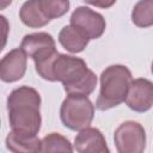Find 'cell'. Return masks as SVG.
Wrapping results in <instances>:
<instances>
[{
	"label": "cell",
	"mask_w": 153,
	"mask_h": 153,
	"mask_svg": "<svg viewBox=\"0 0 153 153\" xmlns=\"http://www.w3.org/2000/svg\"><path fill=\"white\" fill-rule=\"evenodd\" d=\"M11 2H12V0H0V11L8 7L11 5Z\"/></svg>",
	"instance_id": "obj_19"
},
{
	"label": "cell",
	"mask_w": 153,
	"mask_h": 153,
	"mask_svg": "<svg viewBox=\"0 0 153 153\" xmlns=\"http://www.w3.org/2000/svg\"><path fill=\"white\" fill-rule=\"evenodd\" d=\"M71 25L80 30L88 39L99 38L106 27L104 17L86 6H79L73 11Z\"/></svg>",
	"instance_id": "obj_7"
},
{
	"label": "cell",
	"mask_w": 153,
	"mask_h": 153,
	"mask_svg": "<svg viewBox=\"0 0 153 153\" xmlns=\"http://www.w3.org/2000/svg\"><path fill=\"white\" fill-rule=\"evenodd\" d=\"M114 141L120 153H141L146 147V131L139 122L127 121L115 130Z\"/></svg>",
	"instance_id": "obj_6"
},
{
	"label": "cell",
	"mask_w": 153,
	"mask_h": 153,
	"mask_svg": "<svg viewBox=\"0 0 153 153\" xmlns=\"http://www.w3.org/2000/svg\"><path fill=\"white\" fill-rule=\"evenodd\" d=\"M19 18L24 25L32 29L42 27L50 22L43 14L38 0H26L19 10Z\"/></svg>",
	"instance_id": "obj_13"
},
{
	"label": "cell",
	"mask_w": 153,
	"mask_h": 153,
	"mask_svg": "<svg viewBox=\"0 0 153 153\" xmlns=\"http://www.w3.org/2000/svg\"><path fill=\"white\" fill-rule=\"evenodd\" d=\"M88 38L76 27L72 25H66L59 33L60 44L71 53H81L88 44Z\"/></svg>",
	"instance_id": "obj_12"
},
{
	"label": "cell",
	"mask_w": 153,
	"mask_h": 153,
	"mask_svg": "<svg viewBox=\"0 0 153 153\" xmlns=\"http://www.w3.org/2000/svg\"><path fill=\"white\" fill-rule=\"evenodd\" d=\"M131 22L139 27H149L153 24V0H140L131 11Z\"/></svg>",
	"instance_id": "obj_14"
},
{
	"label": "cell",
	"mask_w": 153,
	"mask_h": 153,
	"mask_svg": "<svg viewBox=\"0 0 153 153\" xmlns=\"http://www.w3.org/2000/svg\"><path fill=\"white\" fill-rule=\"evenodd\" d=\"M8 32H10V23L5 16L0 14V53L6 47Z\"/></svg>",
	"instance_id": "obj_17"
},
{
	"label": "cell",
	"mask_w": 153,
	"mask_h": 153,
	"mask_svg": "<svg viewBox=\"0 0 153 153\" xmlns=\"http://www.w3.org/2000/svg\"><path fill=\"white\" fill-rule=\"evenodd\" d=\"M84 1L88 5H92L99 8H109L116 2V0H84Z\"/></svg>",
	"instance_id": "obj_18"
},
{
	"label": "cell",
	"mask_w": 153,
	"mask_h": 153,
	"mask_svg": "<svg viewBox=\"0 0 153 153\" xmlns=\"http://www.w3.org/2000/svg\"><path fill=\"white\" fill-rule=\"evenodd\" d=\"M131 80V72L127 66L111 65L106 67L100 74V90L96 108L105 111L123 103Z\"/></svg>",
	"instance_id": "obj_3"
},
{
	"label": "cell",
	"mask_w": 153,
	"mask_h": 153,
	"mask_svg": "<svg viewBox=\"0 0 153 153\" xmlns=\"http://www.w3.org/2000/svg\"><path fill=\"white\" fill-rule=\"evenodd\" d=\"M6 148L14 153H35L41 149V140L37 135H22L10 131L6 137Z\"/></svg>",
	"instance_id": "obj_11"
},
{
	"label": "cell",
	"mask_w": 153,
	"mask_h": 153,
	"mask_svg": "<svg viewBox=\"0 0 153 153\" xmlns=\"http://www.w3.org/2000/svg\"><path fill=\"white\" fill-rule=\"evenodd\" d=\"M26 54L20 48L8 51L0 60V80L4 82H14L20 80L26 72Z\"/></svg>",
	"instance_id": "obj_9"
},
{
	"label": "cell",
	"mask_w": 153,
	"mask_h": 153,
	"mask_svg": "<svg viewBox=\"0 0 153 153\" xmlns=\"http://www.w3.org/2000/svg\"><path fill=\"white\" fill-rule=\"evenodd\" d=\"M43 14L49 19L65 16L69 10V0H38Z\"/></svg>",
	"instance_id": "obj_16"
},
{
	"label": "cell",
	"mask_w": 153,
	"mask_h": 153,
	"mask_svg": "<svg viewBox=\"0 0 153 153\" xmlns=\"http://www.w3.org/2000/svg\"><path fill=\"white\" fill-rule=\"evenodd\" d=\"M94 116V106L87 96L68 94L61 104L60 117L63 126L71 130L90 127Z\"/></svg>",
	"instance_id": "obj_5"
},
{
	"label": "cell",
	"mask_w": 153,
	"mask_h": 153,
	"mask_svg": "<svg viewBox=\"0 0 153 153\" xmlns=\"http://www.w3.org/2000/svg\"><path fill=\"white\" fill-rule=\"evenodd\" d=\"M73 147L67 137L59 133H50L41 140L39 152H72Z\"/></svg>",
	"instance_id": "obj_15"
},
{
	"label": "cell",
	"mask_w": 153,
	"mask_h": 153,
	"mask_svg": "<svg viewBox=\"0 0 153 153\" xmlns=\"http://www.w3.org/2000/svg\"><path fill=\"white\" fill-rule=\"evenodd\" d=\"M50 81L62 82L67 94L88 96L96 88L97 76L82 59L59 54L51 62Z\"/></svg>",
	"instance_id": "obj_2"
},
{
	"label": "cell",
	"mask_w": 153,
	"mask_h": 153,
	"mask_svg": "<svg viewBox=\"0 0 153 153\" xmlns=\"http://www.w3.org/2000/svg\"><path fill=\"white\" fill-rule=\"evenodd\" d=\"M20 49L33 60L38 75L49 81L51 62L59 55L53 36L47 32L26 35L20 43Z\"/></svg>",
	"instance_id": "obj_4"
},
{
	"label": "cell",
	"mask_w": 153,
	"mask_h": 153,
	"mask_svg": "<svg viewBox=\"0 0 153 153\" xmlns=\"http://www.w3.org/2000/svg\"><path fill=\"white\" fill-rule=\"evenodd\" d=\"M79 153H109V147L102 131L97 128L86 127L74 139V148Z\"/></svg>",
	"instance_id": "obj_10"
},
{
	"label": "cell",
	"mask_w": 153,
	"mask_h": 153,
	"mask_svg": "<svg viewBox=\"0 0 153 153\" xmlns=\"http://www.w3.org/2000/svg\"><path fill=\"white\" fill-rule=\"evenodd\" d=\"M41 96L30 86L14 88L7 97L8 121L12 131L22 135H37L41 129Z\"/></svg>",
	"instance_id": "obj_1"
},
{
	"label": "cell",
	"mask_w": 153,
	"mask_h": 153,
	"mask_svg": "<svg viewBox=\"0 0 153 153\" xmlns=\"http://www.w3.org/2000/svg\"><path fill=\"white\" fill-rule=\"evenodd\" d=\"M124 102L136 112L148 111L153 105V84L145 78L131 80Z\"/></svg>",
	"instance_id": "obj_8"
}]
</instances>
